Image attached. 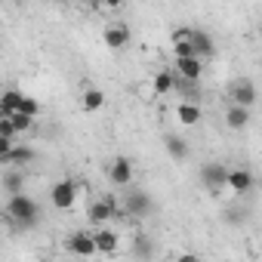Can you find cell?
Wrapping results in <instances>:
<instances>
[{"label":"cell","mask_w":262,"mask_h":262,"mask_svg":"<svg viewBox=\"0 0 262 262\" xmlns=\"http://www.w3.org/2000/svg\"><path fill=\"white\" fill-rule=\"evenodd\" d=\"M176 262H201V259H198V256H194V253H182V256H179V259H176Z\"/></svg>","instance_id":"obj_29"},{"label":"cell","mask_w":262,"mask_h":262,"mask_svg":"<svg viewBox=\"0 0 262 262\" xmlns=\"http://www.w3.org/2000/svg\"><path fill=\"white\" fill-rule=\"evenodd\" d=\"M133 161H129L126 155H117L111 164H108V179H111V185H129L133 182Z\"/></svg>","instance_id":"obj_7"},{"label":"cell","mask_w":262,"mask_h":262,"mask_svg":"<svg viewBox=\"0 0 262 262\" xmlns=\"http://www.w3.org/2000/svg\"><path fill=\"white\" fill-rule=\"evenodd\" d=\"M120 210H123V216H129V219H148V216L155 213V198H151L148 191H142V188H129V191L120 198Z\"/></svg>","instance_id":"obj_2"},{"label":"cell","mask_w":262,"mask_h":262,"mask_svg":"<svg viewBox=\"0 0 262 262\" xmlns=\"http://www.w3.org/2000/svg\"><path fill=\"white\" fill-rule=\"evenodd\" d=\"M151 253H155L151 237H148V234H136V237H133V256H136V259H151Z\"/></svg>","instance_id":"obj_22"},{"label":"cell","mask_w":262,"mask_h":262,"mask_svg":"<svg viewBox=\"0 0 262 262\" xmlns=\"http://www.w3.org/2000/svg\"><path fill=\"white\" fill-rule=\"evenodd\" d=\"M19 111H22V114H28V117H37V114H40V102H37V99H31V96H22Z\"/></svg>","instance_id":"obj_24"},{"label":"cell","mask_w":262,"mask_h":262,"mask_svg":"<svg viewBox=\"0 0 262 262\" xmlns=\"http://www.w3.org/2000/svg\"><path fill=\"white\" fill-rule=\"evenodd\" d=\"M0 185H4V191L13 198V194H22V188H25V176L19 173V170H7L4 173V179H0Z\"/></svg>","instance_id":"obj_18"},{"label":"cell","mask_w":262,"mask_h":262,"mask_svg":"<svg viewBox=\"0 0 262 262\" xmlns=\"http://www.w3.org/2000/svg\"><path fill=\"white\" fill-rule=\"evenodd\" d=\"M173 74H176L179 80L198 83V80H201V74H204V62H201V59H176Z\"/></svg>","instance_id":"obj_10"},{"label":"cell","mask_w":262,"mask_h":262,"mask_svg":"<svg viewBox=\"0 0 262 262\" xmlns=\"http://www.w3.org/2000/svg\"><path fill=\"white\" fill-rule=\"evenodd\" d=\"M164 148H167V155H170L173 161H188V155H191L188 142H185L179 133H167V136H164Z\"/></svg>","instance_id":"obj_15"},{"label":"cell","mask_w":262,"mask_h":262,"mask_svg":"<svg viewBox=\"0 0 262 262\" xmlns=\"http://www.w3.org/2000/svg\"><path fill=\"white\" fill-rule=\"evenodd\" d=\"M188 37H191V28H176L173 31V43H188Z\"/></svg>","instance_id":"obj_28"},{"label":"cell","mask_w":262,"mask_h":262,"mask_svg":"<svg viewBox=\"0 0 262 262\" xmlns=\"http://www.w3.org/2000/svg\"><path fill=\"white\" fill-rule=\"evenodd\" d=\"M114 216H123V210H120V204L114 201V194L96 198V201L90 204V210H86V219L96 222V225H105V222H111Z\"/></svg>","instance_id":"obj_3"},{"label":"cell","mask_w":262,"mask_h":262,"mask_svg":"<svg viewBox=\"0 0 262 262\" xmlns=\"http://www.w3.org/2000/svg\"><path fill=\"white\" fill-rule=\"evenodd\" d=\"M16 148V139H10V136H0V158H4V155H10Z\"/></svg>","instance_id":"obj_27"},{"label":"cell","mask_w":262,"mask_h":262,"mask_svg":"<svg viewBox=\"0 0 262 262\" xmlns=\"http://www.w3.org/2000/svg\"><path fill=\"white\" fill-rule=\"evenodd\" d=\"M0 136H10V139H16V129H13L10 117H0Z\"/></svg>","instance_id":"obj_26"},{"label":"cell","mask_w":262,"mask_h":262,"mask_svg":"<svg viewBox=\"0 0 262 262\" xmlns=\"http://www.w3.org/2000/svg\"><path fill=\"white\" fill-rule=\"evenodd\" d=\"M225 123H228V129H247V126H250V111L231 105V108L225 111Z\"/></svg>","instance_id":"obj_17"},{"label":"cell","mask_w":262,"mask_h":262,"mask_svg":"<svg viewBox=\"0 0 262 262\" xmlns=\"http://www.w3.org/2000/svg\"><path fill=\"white\" fill-rule=\"evenodd\" d=\"M117 231H111V228H99V231H93V247H96V253H105V256H114V250H117Z\"/></svg>","instance_id":"obj_14"},{"label":"cell","mask_w":262,"mask_h":262,"mask_svg":"<svg viewBox=\"0 0 262 262\" xmlns=\"http://www.w3.org/2000/svg\"><path fill=\"white\" fill-rule=\"evenodd\" d=\"M188 43H191V50H194V56H198L201 62L216 56V43H213V37H210L207 31H198V28H191V37H188Z\"/></svg>","instance_id":"obj_9"},{"label":"cell","mask_w":262,"mask_h":262,"mask_svg":"<svg viewBox=\"0 0 262 262\" xmlns=\"http://www.w3.org/2000/svg\"><path fill=\"white\" fill-rule=\"evenodd\" d=\"M80 105H83V111H99V108L105 105V93H102V90H96V86H90V90L83 93Z\"/></svg>","instance_id":"obj_21"},{"label":"cell","mask_w":262,"mask_h":262,"mask_svg":"<svg viewBox=\"0 0 262 262\" xmlns=\"http://www.w3.org/2000/svg\"><path fill=\"white\" fill-rule=\"evenodd\" d=\"M10 123H13L16 136H19V133H28V129L34 126V117H28V114H22V111H13V114H10Z\"/></svg>","instance_id":"obj_23"},{"label":"cell","mask_w":262,"mask_h":262,"mask_svg":"<svg viewBox=\"0 0 262 262\" xmlns=\"http://www.w3.org/2000/svg\"><path fill=\"white\" fill-rule=\"evenodd\" d=\"M102 40H105L108 50H123V47L129 43V28H126V25H108V28L102 31Z\"/></svg>","instance_id":"obj_13"},{"label":"cell","mask_w":262,"mask_h":262,"mask_svg":"<svg viewBox=\"0 0 262 262\" xmlns=\"http://www.w3.org/2000/svg\"><path fill=\"white\" fill-rule=\"evenodd\" d=\"M34 158H37V155H34V148H28V145H16L10 155H4V158H0V164H4V167H10V170H22V167H28Z\"/></svg>","instance_id":"obj_12"},{"label":"cell","mask_w":262,"mask_h":262,"mask_svg":"<svg viewBox=\"0 0 262 262\" xmlns=\"http://www.w3.org/2000/svg\"><path fill=\"white\" fill-rule=\"evenodd\" d=\"M176 117H179V123L194 126V123H201V108H198L194 102H179V105H176Z\"/></svg>","instance_id":"obj_20"},{"label":"cell","mask_w":262,"mask_h":262,"mask_svg":"<svg viewBox=\"0 0 262 262\" xmlns=\"http://www.w3.org/2000/svg\"><path fill=\"white\" fill-rule=\"evenodd\" d=\"M173 53H176V59H198L191 43H173Z\"/></svg>","instance_id":"obj_25"},{"label":"cell","mask_w":262,"mask_h":262,"mask_svg":"<svg viewBox=\"0 0 262 262\" xmlns=\"http://www.w3.org/2000/svg\"><path fill=\"white\" fill-rule=\"evenodd\" d=\"M225 188H231L237 198L250 194V191H253V173H250V170H244V167L228 170V176H225Z\"/></svg>","instance_id":"obj_8"},{"label":"cell","mask_w":262,"mask_h":262,"mask_svg":"<svg viewBox=\"0 0 262 262\" xmlns=\"http://www.w3.org/2000/svg\"><path fill=\"white\" fill-rule=\"evenodd\" d=\"M225 176H228V167L225 164H204L201 167V182L210 194H219L225 188Z\"/></svg>","instance_id":"obj_5"},{"label":"cell","mask_w":262,"mask_h":262,"mask_svg":"<svg viewBox=\"0 0 262 262\" xmlns=\"http://www.w3.org/2000/svg\"><path fill=\"white\" fill-rule=\"evenodd\" d=\"M231 99H234V105L237 108H253L256 105V99H259V93H256V83L250 80V77H241V80H234L231 83Z\"/></svg>","instance_id":"obj_6"},{"label":"cell","mask_w":262,"mask_h":262,"mask_svg":"<svg viewBox=\"0 0 262 262\" xmlns=\"http://www.w3.org/2000/svg\"><path fill=\"white\" fill-rule=\"evenodd\" d=\"M74 201H77V182L74 179H59L50 188V204L56 210H68V207H74Z\"/></svg>","instance_id":"obj_4"},{"label":"cell","mask_w":262,"mask_h":262,"mask_svg":"<svg viewBox=\"0 0 262 262\" xmlns=\"http://www.w3.org/2000/svg\"><path fill=\"white\" fill-rule=\"evenodd\" d=\"M151 90H155L158 96L173 93V90H176V74H173V71H158L155 80H151Z\"/></svg>","instance_id":"obj_19"},{"label":"cell","mask_w":262,"mask_h":262,"mask_svg":"<svg viewBox=\"0 0 262 262\" xmlns=\"http://www.w3.org/2000/svg\"><path fill=\"white\" fill-rule=\"evenodd\" d=\"M22 96L25 93H19V90H4V93H0V117H10L13 111H19Z\"/></svg>","instance_id":"obj_16"},{"label":"cell","mask_w":262,"mask_h":262,"mask_svg":"<svg viewBox=\"0 0 262 262\" xmlns=\"http://www.w3.org/2000/svg\"><path fill=\"white\" fill-rule=\"evenodd\" d=\"M7 216H10L13 222H19V225L31 228V225L37 222V216H40V207H37L34 198H28V194L22 191V194H13V198L7 201Z\"/></svg>","instance_id":"obj_1"},{"label":"cell","mask_w":262,"mask_h":262,"mask_svg":"<svg viewBox=\"0 0 262 262\" xmlns=\"http://www.w3.org/2000/svg\"><path fill=\"white\" fill-rule=\"evenodd\" d=\"M65 250L74 253V256H93V253H96V247H93V231H74V234H68Z\"/></svg>","instance_id":"obj_11"}]
</instances>
